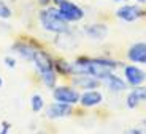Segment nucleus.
<instances>
[{
    "label": "nucleus",
    "mask_w": 146,
    "mask_h": 134,
    "mask_svg": "<svg viewBox=\"0 0 146 134\" xmlns=\"http://www.w3.org/2000/svg\"><path fill=\"white\" fill-rule=\"evenodd\" d=\"M145 134H146V133H145Z\"/></svg>",
    "instance_id": "nucleus-31"
},
{
    "label": "nucleus",
    "mask_w": 146,
    "mask_h": 134,
    "mask_svg": "<svg viewBox=\"0 0 146 134\" xmlns=\"http://www.w3.org/2000/svg\"><path fill=\"white\" fill-rule=\"evenodd\" d=\"M57 79H59V74L54 71V69L46 71V73H41V74H40L41 84H43L46 88H49V90H52V88L57 85Z\"/></svg>",
    "instance_id": "nucleus-15"
},
{
    "label": "nucleus",
    "mask_w": 146,
    "mask_h": 134,
    "mask_svg": "<svg viewBox=\"0 0 146 134\" xmlns=\"http://www.w3.org/2000/svg\"><path fill=\"white\" fill-rule=\"evenodd\" d=\"M140 98L137 96L133 92H130V93L127 95V98H125V106H127V109H137L140 106Z\"/></svg>",
    "instance_id": "nucleus-17"
},
{
    "label": "nucleus",
    "mask_w": 146,
    "mask_h": 134,
    "mask_svg": "<svg viewBox=\"0 0 146 134\" xmlns=\"http://www.w3.org/2000/svg\"><path fill=\"white\" fill-rule=\"evenodd\" d=\"M36 44L33 43L32 40H18L13 43L11 46V51L18 54L21 58L27 60V62H32V57H33V51L36 49Z\"/></svg>",
    "instance_id": "nucleus-9"
},
{
    "label": "nucleus",
    "mask_w": 146,
    "mask_h": 134,
    "mask_svg": "<svg viewBox=\"0 0 146 134\" xmlns=\"http://www.w3.org/2000/svg\"><path fill=\"white\" fill-rule=\"evenodd\" d=\"M132 92L140 98V101H145L146 103V87L145 85H137V87H132Z\"/></svg>",
    "instance_id": "nucleus-19"
},
{
    "label": "nucleus",
    "mask_w": 146,
    "mask_h": 134,
    "mask_svg": "<svg viewBox=\"0 0 146 134\" xmlns=\"http://www.w3.org/2000/svg\"><path fill=\"white\" fill-rule=\"evenodd\" d=\"M57 8H59L60 16H62L67 22H70V24H72V22L83 21V18L86 16V13H84L83 8H81L78 3L72 2V0H64Z\"/></svg>",
    "instance_id": "nucleus-5"
},
{
    "label": "nucleus",
    "mask_w": 146,
    "mask_h": 134,
    "mask_svg": "<svg viewBox=\"0 0 146 134\" xmlns=\"http://www.w3.org/2000/svg\"><path fill=\"white\" fill-rule=\"evenodd\" d=\"M146 16V10L141 5H132V3H124L116 10V18L122 22H135L138 19Z\"/></svg>",
    "instance_id": "nucleus-3"
},
{
    "label": "nucleus",
    "mask_w": 146,
    "mask_h": 134,
    "mask_svg": "<svg viewBox=\"0 0 146 134\" xmlns=\"http://www.w3.org/2000/svg\"><path fill=\"white\" fill-rule=\"evenodd\" d=\"M3 63L7 68H16V58L11 57V55H7V57L3 58Z\"/></svg>",
    "instance_id": "nucleus-21"
},
{
    "label": "nucleus",
    "mask_w": 146,
    "mask_h": 134,
    "mask_svg": "<svg viewBox=\"0 0 146 134\" xmlns=\"http://www.w3.org/2000/svg\"><path fill=\"white\" fill-rule=\"evenodd\" d=\"M51 95L54 101L65 103V104H72V106L80 104L81 92L76 90L73 85H56L51 90Z\"/></svg>",
    "instance_id": "nucleus-2"
},
{
    "label": "nucleus",
    "mask_w": 146,
    "mask_h": 134,
    "mask_svg": "<svg viewBox=\"0 0 146 134\" xmlns=\"http://www.w3.org/2000/svg\"><path fill=\"white\" fill-rule=\"evenodd\" d=\"M62 2H64V0H51V3L54 5V7H59V5L62 3Z\"/></svg>",
    "instance_id": "nucleus-25"
},
{
    "label": "nucleus",
    "mask_w": 146,
    "mask_h": 134,
    "mask_svg": "<svg viewBox=\"0 0 146 134\" xmlns=\"http://www.w3.org/2000/svg\"><path fill=\"white\" fill-rule=\"evenodd\" d=\"M44 98L41 96L40 93H35L32 95V98H30V109H32V112L35 114H40L41 110L44 109Z\"/></svg>",
    "instance_id": "nucleus-16"
},
{
    "label": "nucleus",
    "mask_w": 146,
    "mask_h": 134,
    "mask_svg": "<svg viewBox=\"0 0 146 134\" xmlns=\"http://www.w3.org/2000/svg\"><path fill=\"white\" fill-rule=\"evenodd\" d=\"M105 99L103 93L97 88L94 90H86V92H81V96H80V106L84 109H91L95 107V106H100Z\"/></svg>",
    "instance_id": "nucleus-10"
},
{
    "label": "nucleus",
    "mask_w": 146,
    "mask_h": 134,
    "mask_svg": "<svg viewBox=\"0 0 146 134\" xmlns=\"http://www.w3.org/2000/svg\"><path fill=\"white\" fill-rule=\"evenodd\" d=\"M13 16V10L7 5L5 0H0V19H10Z\"/></svg>",
    "instance_id": "nucleus-18"
},
{
    "label": "nucleus",
    "mask_w": 146,
    "mask_h": 134,
    "mask_svg": "<svg viewBox=\"0 0 146 134\" xmlns=\"http://www.w3.org/2000/svg\"><path fill=\"white\" fill-rule=\"evenodd\" d=\"M84 35L91 38L94 41H103L108 36V27L103 22H94V24H88L83 27Z\"/></svg>",
    "instance_id": "nucleus-11"
},
{
    "label": "nucleus",
    "mask_w": 146,
    "mask_h": 134,
    "mask_svg": "<svg viewBox=\"0 0 146 134\" xmlns=\"http://www.w3.org/2000/svg\"><path fill=\"white\" fill-rule=\"evenodd\" d=\"M141 63H143V65H146V57L143 58V62H141Z\"/></svg>",
    "instance_id": "nucleus-30"
},
{
    "label": "nucleus",
    "mask_w": 146,
    "mask_h": 134,
    "mask_svg": "<svg viewBox=\"0 0 146 134\" xmlns=\"http://www.w3.org/2000/svg\"><path fill=\"white\" fill-rule=\"evenodd\" d=\"M135 2H137L138 5H145V3H146V0H135Z\"/></svg>",
    "instance_id": "nucleus-28"
},
{
    "label": "nucleus",
    "mask_w": 146,
    "mask_h": 134,
    "mask_svg": "<svg viewBox=\"0 0 146 134\" xmlns=\"http://www.w3.org/2000/svg\"><path fill=\"white\" fill-rule=\"evenodd\" d=\"M113 2H117V3H129V0H113Z\"/></svg>",
    "instance_id": "nucleus-27"
},
{
    "label": "nucleus",
    "mask_w": 146,
    "mask_h": 134,
    "mask_svg": "<svg viewBox=\"0 0 146 134\" xmlns=\"http://www.w3.org/2000/svg\"><path fill=\"white\" fill-rule=\"evenodd\" d=\"M36 3L40 5L41 8H46V7L51 5V0H36Z\"/></svg>",
    "instance_id": "nucleus-23"
},
{
    "label": "nucleus",
    "mask_w": 146,
    "mask_h": 134,
    "mask_svg": "<svg viewBox=\"0 0 146 134\" xmlns=\"http://www.w3.org/2000/svg\"><path fill=\"white\" fill-rule=\"evenodd\" d=\"M33 134H49V133H48V131H43V129H41V131H35Z\"/></svg>",
    "instance_id": "nucleus-26"
},
{
    "label": "nucleus",
    "mask_w": 146,
    "mask_h": 134,
    "mask_svg": "<svg viewBox=\"0 0 146 134\" xmlns=\"http://www.w3.org/2000/svg\"><path fill=\"white\" fill-rule=\"evenodd\" d=\"M103 84H105L106 88H108L110 92H113V93H121V92L127 90V82H125V79H122L121 76H116L114 73Z\"/></svg>",
    "instance_id": "nucleus-13"
},
{
    "label": "nucleus",
    "mask_w": 146,
    "mask_h": 134,
    "mask_svg": "<svg viewBox=\"0 0 146 134\" xmlns=\"http://www.w3.org/2000/svg\"><path fill=\"white\" fill-rule=\"evenodd\" d=\"M145 57H146V43L138 41V43H133L129 47L127 58L132 63H141Z\"/></svg>",
    "instance_id": "nucleus-12"
},
{
    "label": "nucleus",
    "mask_w": 146,
    "mask_h": 134,
    "mask_svg": "<svg viewBox=\"0 0 146 134\" xmlns=\"http://www.w3.org/2000/svg\"><path fill=\"white\" fill-rule=\"evenodd\" d=\"M138 128L143 131V133H146V118H145V120H141V123L138 125Z\"/></svg>",
    "instance_id": "nucleus-24"
},
{
    "label": "nucleus",
    "mask_w": 146,
    "mask_h": 134,
    "mask_svg": "<svg viewBox=\"0 0 146 134\" xmlns=\"http://www.w3.org/2000/svg\"><path fill=\"white\" fill-rule=\"evenodd\" d=\"M70 85H73L80 92H86V90L100 88L102 87V82L97 77L91 76V74H75V76L70 77Z\"/></svg>",
    "instance_id": "nucleus-7"
},
{
    "label": "nucleus",
    "mask_w": 146,
    "mask_h": 134,
    "mask_svg": "<svg viewBox=\"0 0 146 134\" xmlns=\"http://www.w3.org/2000/svg\"><path fill=\"white\" fill-rule=\"evenodd\" d=\"M54 71L57 73L59 76L62 77H72L73 76V68H72V63L64 57H57L54 58Z\"/></svg>",
    "instance_id": "nucleus-14"
},
{
    "label": "nucleus",
    "mask_w": 146,
    "mask_h": 134,
    "mask_svg": "<svg viewBox=\"0 0 146 134\" xmlns=\"http://www.w3.org/2000/svg\"><path fill=\"white\" fill-rule=\"evenodd\" d=\"M122 69H124V79L130 87L143 85V82L146 80V73L137 65H124Z\"/></svg>",
    "instance_id": "nucleus-8"
},
{
    "label": "nucleus",
    "mask_w": 146,
    "mask_h": 134,
    "mask_svg": "<svg viewBox=\"0 0 146 134\" xmlns=\"http://www.w3.org/2000/svg\"><path fill=\"white\" fill-rule=\"evenodd\" d=\"M32 63L40 74L54 69V57L51 55V52H48L43 47H36L35 51H33Z\"/></svg>",
    "instance_id": "nucleus-6"
},
{
    "label": "nucleus",
    "mask_w": 146,
    "mask_h": 134,
    "mask_svg": "<svg viewBox=\"0 0 146 134\" xmlns=\"http://www.w3.org/2000/svg\"><path fill=\"white\" fill-rule=\"evenodd\" d=\"M124 134H145L140 128H129V129L124 131Z\"/></svg>",
    "instance_id": "nucleus-22"
},
{
    "label": "nucleus",
    "mask_w": 146,
    "mask_h": 134,
    "mask_svg": "<svg viewBox=\"0 0 146 134\" xmlns=\"http://www.w3.org/2000/svg\"><path fill=\"white\" fill-rule=\"evenodd\" d=\"M11 128H13V125H11L8 120H3L2 125H0V134H8L11 131Z\"/></svg>",
    "instance_id": "nucleus-20"
},
{
    "label": "nucleus",
    "mask_w": 146,
    "mask_h": 134,
    "mask_svg": "<svg viewBox=\"0 0 146 134\" xmlns=\"http://www.w3.org/2000/svg\"><path fill=\"white\" fill-rule=\"evenodd\" d=\"M2 85H3V79L0 77V88H2Z\"/></svg>",
    "instance_id": "nucleus-29"
},
{
    "label": "nucleus",
    "mask_w": 146,
    "mask_h": 134,
    "mask_svg": "<svg viewBox=\"0 0 146 134\" xmlns=\"http://www.w3.org/2000/svg\"><path fill=\"white\" fill-rule=\"evenodd\" d=\"M38 22L43 30L49 33H56V35L65 33L70 30V22H67L60 16L57 7H51V5L38 11Z\"/></svg>",
    "instance_id": "nucleus-1"
},
{
    "label": "nucleus",
    "mask_w": 146,
    "mask_h": 134,
    "mask_svg": "<svg viewBox=\"0 0 146 134\" xmlns=\"http://www.w3.org/2000/svg\"><path fill=\"white\" fill-rule=\"evenodd\" d=\"M75 114V106L65 104V103L52 101L48 106H44V115L49 120H59V118H67Z\"/></svg>",
    "instance_id": "nucleus-4"
}]
</instances>
